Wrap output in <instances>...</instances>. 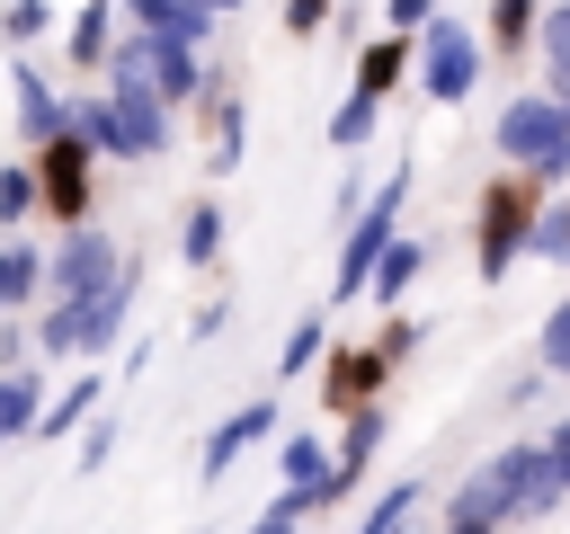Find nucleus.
<instances>
[{
	"mask_svg": "<svg viewBox=\"0 0 570 534\" xmlns=\"http://www.w3.org/2000/svg\"><path fill=\"white\" fill-rule=\"evenodd\" d=\"M383 374H392V365H383L374 347H338V356H330V383H321V392H330V409H347V418H356V409H374Z\"/></svg>",
	"mask_w": 570,
	"mask_h": 534,
	"instance_id": "nucleus-12",
	"label": "nucleus"
},
{
	"mask_svg": "<svg viewBox=\"0 0 570 534\" xmlns=\"http://www.w3.org/2000/svg\"><path fill=\"white\" fill-rule=\"evenodd\" d=\"M116 18H125L134 36H169V44H187V53H205V36H214V9H205V0H116Z\"/></svg>",
	"mask_w": 570,
	"mask_h": 534,
	"instance_id": "nucleus-9",
	"label": "nucleus"
},
{
	"mask_svg": "<svg viewBox=\"0 0 570 534\" xmlns=\"http://www.w3.org/2000/svg\"><path fill=\"white\" fill-rule=\"evenodd\" d=\"M383 18H392V36H428L436 0H383Z\"/></svg>",
	"mask_w": 570,
	"mask_h": 534,
	"instance_id": "nucleus-35",
	"label": "nucleus"
},
{
	"mask_svg": "<svg viewBox=\"0 0 570 534\" xmlns=\"http://www.w3.org/2000/svg\"><path fill=\"white\" fill-rule=\"evenodd\" d=\"M9 98H18V134H27L36 151L71 134V98H62V89H53L36 62H18V53H9Z\"/></svg>",
	"mask_w": 570,
	"mask_h": 534,
	"instance_id": "nucleus-8",
	"label": "nucleus"
},
{
	"mask_svg": "<svg viewBox=\"0 0 570 534\" xmlns=\"http://www.w3.org/2000/svg\"><path fill=\"white\" fill-rule=\"evenodd\" d=\"M374 116H383V107L347 89V98H338V116H330V142H338V151H365V142H374Z\"/></svg>",
	"mask_w": 570,
	"mask_h": 534,
	"instance_id": "nucleus-26",
	"label": "nucleus"
},
{
	"mask_svg": "<svg viewBox=\"0 0 570 534\" xmlns=\"http://www.w3.org/2000/svg\"><path fill=\"white\" fill-rule=\"evenodd\" d=\"M534 249V178H490L481 187V249H472V267H481V285H499L517 258Z\"/></svg>",
	"mask_w": 570,
	"mask_h": 534,
	"instance_id": "nucleus-2",
	"label": "nucleus"
},
{
	"mask_svg": "<svg viewBox=\"0 0 570 534\" xmlns=\"http://www.w3.org/2000/svg\"><path fill=\"white\" fill-rule=\"evenodd\" d=\"M330 27V0H285V36H321Z\"/></svg>",
	"mask_w": 570,
	"mask_h": 534,
	"instance_id": "nucleus-37",
	"label": "nucleus"
},
{
	"mask_svg": "<svg viewBox=\"0 0 570 534\" xmlns=\"http://www.w3.org/2000/svg\"><path fill=\"white\" fill-rule=\"evenodd\" d=\"M472 89H481V36L436 9L428 36H419V98H428V107H463Z\"/></svg>",
	"mask_w": 570,
	"mask_h": 534,
	"instance_id": "nucleus-4",
	"label": "nucleus"
},
{
	"mask_svg": "<svg viewBox=\"0 0 570 534\" xmlns=\"http://www.w3.org/2000/svg\"><path fill=\"white\" fill-rule=\"evenodd\" d=\"M205 9H214V18H232V9H240V0H205Z\"/></svg>",
	"mask_w": 570,
	"mask_h": 534,
	"instance_id": "nucleus-40",
	"label": "nucleus"
},
{
	"mask_svg": "<svg viewBox=\"0 0 570 534\" xmlns=\"http://www.w3.org/2000/svg\"><path fill=\"white\" fill-rule=\"evenodd\" d=\"M534 44H543V62H570V0H552V9H543Z\"/></svg>",
	"mask_w": 570,
	"mask_h": 534,
	"instance_id": "nucleus-33",
	"label": "nucleus"
},
{
	"mask_svg": "<svg viewBox=\"0 0 570 534\" xmlns=\"http://www.w3.org/2000/svg\"><path fill=\"white\" fill-rule=\"evenodd\" d=\"M410 347H419V320H410V312H392V329H383V338H374V356H383V365H392V356H410Z\"/></svg>",
	"mask_w": 570,
	"mask_h": 534,
	"instance_id": "nucleus-36",
	"label": "nucleus"
},
{
	"mask_svg": "<svg viewBox=\"0 0 570 534\" xmlns=\"http://www.w3.org/2000/svg\"><path fill=\"white\" fill-rule=\"evenodd\" d=\"M62 44H71V62H107L116 53V0H80V18L62 27Z\"/></svg>",
	"mask_w": 570,
	"mask_h": 534,
	"instance_id": "nucleus-20",
	"label": "nucleus"
},
{
	"mask_svg": "<svg viewBox=\"0 0 570 534\" xmlns=\"http://www.w3.org/2000/svg\"><path fill=\"white\" fill-rule=\"evenodd\" d=\"M499 160L517 169V178H534V169H552V160H570V125H561V107L534 89V98H508L499 107Z\"/></svg>",
	"mask_w": 570,
	"mask_h": 534,
	"instance_id": "nucleus-6",
	"label": "nucleus"
},
{
	"mask_svg": "<svg viewBox=\"0 0 570 534\" xmlns=\"http://www.w3.org/2000/svg\"><path fill=\"white\" fill-rule=\"evenodd\" d=\"M543 454H552V490H561V498H570V418H561V427H552V436H543Z\"/></svg>",
	"mask_w": 570,
	"mask_h": 534,
	"instance_id": "nucleus-38",
	"label": "nucleus"
},
{
	"mask_svg": "<svg viewBox=\"0 0 570 534\" xmlns=\"http://www.w3.org/2000/svg\"><path fill=\"white\" fill-rule=\"evenodd\" d=\"M321 347H330V329H321V312H312V320L285 338V356H276V383H294L303 365H321Z\"/></svg>",
	"mask_w": 570,
	"mask_h": 534,
	"instance_id": "nucleus-29",
	"label": "nucleus"
},
{
	"mask_svg": "<svg viewBox=\"0 0 570 534\" xmlns=\"http://www.w3.org/2000/svg\"><path fill=\"white\" fill-rule=\"evenodd\" d=\"M71 134H80L89 151H107V160H142L134 134H125V116L107 107V89H98V98H71Z\"/></svg>",
	"mask_w": 570,
	"mask_h": 534,
	"instance_id": "nucleus-15",
	"label": "nucleus"
},
{
	"mask_svg": "<svg viewBox=\"0 0 570 534\" xmlns=\"http://www.w3.org/2000/svg\"><path fill=\"white\" fill-rule=\"evenodd\" d=\"M134 53H142V71H151V89H160L169 116H178L187 98H205V62H196L187 44H169V36H134Z\"/></svg>",
	"mask_w": 570,
	"mask_h": 534,
	"instance_id": "nucleus-10",
	"label": "nucleus"
},
{
	"mask_svg": "<svg viewBox=\"0 0 570 534\" xmlns=\"http://www.w3.org/2000/svg\"><path fill=\"white\" fill-rule=\"evenodd\" d=\"M107 454H116V418H89V436H80V472H107Z\"/></svg>",
	"mask_w": 570,
	"mask_h": 534,
	"instance_id": "nucleus-34",
	"label": "nucleus"
},
{
	"mask_svg": "<svg viewBox=\"0 0 570 534\" xmlns=\"http://www.w3.org/2000/svg\"><path fill=\"white\" fill-rule=\"evenodd\" d=\"M36 214V160H0V222Z\"/></svg>",
	"mask_w": 570,
	"mask_h": 534,
	"instance_id": "nucleus-28",
	"label": "nucleus"
},
{
	"mask_svg": "<svg viewBox=\"0 0 570 534\" xmlns=\"http://www.w3.org/2000/svg\"><path fill=\"white\" fill-rule=\"evenodd\" d=\"M534 27H543V0H490V36H499V53L534 44Z\"/></svg>",
	"mask_w": 570,
	"mask_h": 534,
	"instance_id": "nucleus-25",
	"label": "nucleus"
},
{
	"mask_svg": "<svg viewBox=\"0 0 570 534\" xmlns=\"http://www.w3.org/2000/svg\"><path fill=\"white\" fill-rule=\"evenodd\" d=\"M303 516H312V498H294V490H276V498L258 507V525H249V534H294Z\"/></svg>",
	"mask_w": 570,
	"mask_h": 534,
	"instance_id": "nucleus-32",
	"label": "nucleus"
},
{
	"mask_svg": "<svg viewBox=\"0 0 570 534\" xmlns=\"http://www.w3.org/2000/svg\"><path fill=\"white\" fill-rule=\"evenodd\" d=\"M401 205H410V169H392V178L365 196V214L347 222V240H338V267H330V303H356V294L374 285L383 249L401 240Z\"/></svg>",
	"mask_w": 570,
	"mask_h": 534,
	"instance_id": "nucleus-1",
	"label": "nucleus"
},
{
	"mask_svg": "<svg viewBox=\"0 0 570 534\" xmlns=\"http://www.w3.org/2000/svg\"><path fill=\"white\" fill-rule=\"evenodd\" d=\"M267 436H276V400H249V409H232V418L205 436V481H223V472H232L249 445H267Z\"/></svg>",
	"mask_w": 570,
	"mask_h": 534,
	"instance_id": "nucleus-11",
	"label": "nucleus"
},
{
	"mask_svg": "<svg viewBox=\"0 0 570 534\" xmlns=\"http://www.w3.org/2000/svg\"><path fill=\"white\" fill-rule=\"evenodd\" d=\"M89 160H98V151H89L80 134H62V142L36 151V205H45L53 222H71V231L89 222Z\"/></svg>",
	"mask_w": 570,
	"mask_h": 534,
	"instance_id": "nucleus-7",
	"label": "nucleus"
},
{
	"mask_svg": "<svg viewBox=\"0 0 570 534\" xmlns=\"http://www.w3.org/2000/svg\"><path fill=\"white\" fill-rule=\"evenodd\" d=\"M36 36H53V9H45V0H9V9H0V44L18 53V44H36Z\"/></svg>",
	"mask_w": 570,
	"mask_h": 534,
	"instance_id": "nucleus-27",
	"label": "nucleus"
},
{
	"mask_svg": "<svg viewBox=\"0 0 570 534\" xmlns=\"http://www.w3.org/2000/svg\"><path fill=\"white\" fill-rule=\"evenodd\" d=\"M552 107H561V125H570V62H552V89H543Z\"/></svg>",
	"mask_w": 570,
	"mask_h": 534,
	"instance_id": "nucleus-39",
	"label": "nucleus"
},
{
	"mask_svg": "<svg viewBox=\"0 0 570 534\" xmlns=\"http://www.w3.org/2000/svg\"><path fill=\"white\" fill-rule=\"evenodd\" d=\"M45 294V249L36 240H0V312H27Z\"/></svg>",
	"mask_w": 570,
	"mask_h": 534,
	"instance_id": "nucleus-17",
	"label": "nucleus"
},
{
	"mask_svg": "<svg viewBox=\"0 0 570 534\" xmlns=\"http://www.w3.org/2000/svg\"><path fill=\"white\" fill-rule=\"evenodd\" d=\"M525 258H552V267H570V205L534 214V249H525Z\"/></svg>",
	"mask_w": 570,
	"mask_h": 534,
	"instance_id": "nucleus-31",
	"label": "nucleus"
},
{
	"mask_svg": "<svg viewBox=\"0 0 570 534\" xmlns=\"http://www.w3.org/2000/svg\"><path fill=\"white\" fill-rule=\"evenodd\" d=\"M107 107L125 116V134H134V151L142 160H160L169 142H178V116L160 107V89H151V71H142V53H134V36L107 53Z\"/></svg>",
	"mask_w": 570,
	"mask_h": 534,
	"instance_id": "nucleus-5",
	"label": "nucleus"
},
{
	"mask_svg": "<svg viewBox=\"0 0 570 534\" xmlns=\"http://www.w3.org/2000/svg\"><path fill=\"white\" fill-rule=\"evenodd\" d=\"M419 498H428L419 481H392V490H383V498L365 507V525H356V534H410V516H419Z\"/></svg>",
	"mask_w": 570,
	"mask_h": 534,
	"instance_id": "nucleus-23",
	"label": "nucleus"
},
{
	"mask_svg": "<svg viewBox=\"0 0 570 534\" xmlns=\"http://www.w3.org/2000/svg\"><path fill=\"white\" fill-rule=\"evenodd\" d=\"M0 445H9V436H0Z\"/></svg>",
	"mask_w": 570,
	"mask_h": 534,
	"instance_id": "nucleus-41",
	"label": "nucleus"
},
{
	"mask_svg": "<svg viewBox=\"0 0 570 534\" xmlns=\"http://www.w3.org/2000/svg\"><path fill=\"white\" fill-rule=\"evenodd\" d=\"M534 365H543V374H570V303H552V312H543V338H534Z\"/></svg>",
	"mask_w": 570,
	"mask_h": 534,
	"instance_id": "nucleus-30",
	"label": "nucleus"
},
{
	"mask_svg": "<svg viewBox=\"0 0 570 534\" xmlns=\"http://www.w3.org/2000/svg\"><path fill=\"white\" fill-rule=\"evenodd\" d=\"M134 294H142V267L125 258V276H116V285H107V294L80 312V356H98V347H116V338H125V312H134Z\"/></svg>",
	"mask_w": 570,
	"mask_h": 534,
	"instance_id": "nucleus-13",
	"label": "nucleus"
},
{
	"mask_svg": "<svg viewBox=\"0 0 570 534\" xmlns=\"http://www.w3.org/2000/svg\"><path fill=\"white\" fill-rule=\"evenodd\" d=\"M419 267H428V240H392V249H383V267H374V285H365V294H374V303H401V294H410V285H419Z\"/></svg>",
	"mask_w": 570,
	"mask_h": 534,
	"instance_id": "nucleus-22",
	"label": "nucleus"
},
{
	"mask_svg": "<svg viewBox=\"0 0 570 534\" xmlns=\"http://www.w3.org/2000/svg\"><path fill=\"white\" fill-rule=\"evenodd\" d=\"M240 142H249V107L240 98H214V178L240 169Z\"/></svg>",
	"mask_w": 570,
	"mask_h": 534,
	"instance_id": "nucleus-24",
	"label": "nucleus"
},
{
	"mask_svg": "<svg viewBox=\"0 0 570 534\" xmlns=\"http://www.w3.org/2000/svg\"><path fill=\"white\" fill-rule=\"evenodd\" d=\"M98 400H107V383L98 374H71L53 400H45V418H36V436H71L80 418H98Z\"/></svg>",
	"mask_w": 570,
	"mask_h": 534,
	"instance_id": "nucleus-18",
	"label": "nucleus"
},
{
	"mask_svg": "<svg viewBox=\"0 0 570 534\" xmlns=\"http://www.w3.org/2000/svg\"><path fill=\"white\" fill-rule=\"evenodd\" d=\"M410 53H419V36H392V27H383V36L356 53V98H374V107H383V98H392V80L410 71Z\"/></svg>",
	"mask_w": 570,
	"mask_h": 534,
	"instance_id": "nucleus-14",
	"label": "nucleus"
},
{
	"mask_svg": "<svg viewBox=\"0 0 570 534\" xmlns=\"http://www.w3.org/2000/svg\"><path fill=\"white\" fill-rule=\"evenodd\" d=\"M45 400H53V392H45V374H27V365H18V374H0V436H36Z\"/></svg>",
	"mask_w": 570,
	"mask_h": 534,
	"instance_id": "nucleus-19",
	"label": "nucleus"
},
{
	"mask_svg": "<svg viewBox=\"0 0 570 534\" xmlns=\"http://www.w3.org/2000/svg\"><path fill=\"white\" fill-rule=\"evenodd\" d=\"M276 481H285L294 498H312V507H321V490H330V445H321V436H285Z\"/></svg>",
	"mask_w": 570,
	"mask_h": 534,
	"instance_id": "nucleus-16",
	"label": "nucleus"
},
{
	"mask_svg": "<svg viewBox=\"0 0 570 534\" xmlns=\"http://www.w3.org/2000/svg\"><path fill=\"white\" fill-rule=\"evenodd\" d=\"M178 258H187V267H214V258H223V205H214V196L187 205V222H178Z\"/></svg>",
	"mask_w": 570,
	"mask_h": 534,
	"instance_id": "nucleus-21",
	"label": "nucleus"
},
{
	"mask_svg": "<svg viewBox=\"0 0 570 534\" xmlns=\"http://www.w3.org/2000/svg\"><path fill=\"white\" fill-rule=\"evenodd\" d=\"M116 276H125V249H116L107 231H89V222H80V231H71V240L45 258V303L80 320V312H89V303H98Z\"/></svg>",
	"mask_w": 570,
	"mask_h": 534,
	"instance_id": "nucleus-3",
	"label": "nucleus"
}]
</instances>
